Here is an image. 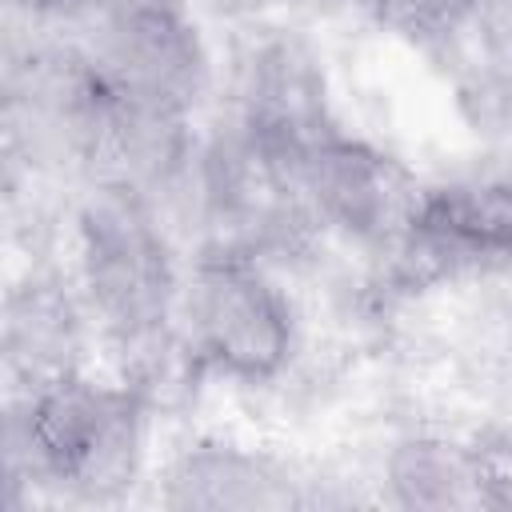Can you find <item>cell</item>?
Returning <instances> with one entry per match:
<instances>
[{
    "label": "cell",
    "mask_w": 512,
    "mask_h": 512,
    "mask_svg": "<svg viewBox=\"0 0 512 512\" xmlns=\"http://www.w3.org/2000/svg\"><path fill=\"white\" fill-rule=\"evenodd\" d=\"M184 340L200 372L236 384H272L296 352V312L260 256L208 248L180 288Z\"/></svg>",
    "instance_id": "3"
},
{
    "label": "cell",
    "mask_w": 512,
    "mask_h": 512,
    "mask_svg": "<svg viewBox=\"0 0 512 512\" xmlns=\"http://www.w3.org/2000/svg\"><path fill=\"white\" fill-rule=\"evenodd\" d=\"M384 484L400 508H428V512H472L496 508L484 436L456 440L444 432H416L392 444L384 460Z\"/></svg>",
    "instance_id": "8"
},
{
    "label": "cell",
    "mask_w": 512,
    "mask_h": 512,
    "mask_svg": "<svg viewBox=\"0 0 512 512\" xmlns=\"http://www.w3.org/2000/svg\"><path fill=\"white\" fill-rule=\"evenodd\" d=\"M148 404L132 384H104L80 368L28 392L20 440L32 476L84 500H112L136 480Z\"/></svg>",
    "instance_id": "2"
},
{
    "label": "cell",
    "mask_w": 512,
    "mask_h": 512,
    "mask_svg": "<svg viewBox=\"0 0 512 512\" xmlns=\"http://www.w3.org/2000/svg\"><path fill=\"white\" fill-rule=\"evenodd\" d=\"M236 100V120L284 152L332 132L324 68L300 36L256 40L236 68Z\"/></svg>",
    "instance_id": "7"
},
{
    "label": "cell",
    "mask_w": 512,
    "mask_h": 512,
    "mask_svg": "<svg viewBox=\"0 0 512 512\" xmlns=\"http://www.w3.org/2000/svg\"><path fill=\"white\" fill-rule=\"evenodd\" d=\"M76 280L92 316L124 352L172 328L184 284L148 196L116 180L92 184L76 212Z\"/></svg>",
    "instance_id": "1"
},
{
    "label": "cell",
    "mask_w": 512,
    "mask_h": 512,
    "mask_svg": "<svg viewBox=\"0 0 512 512\" xmlns=\"http://www.w3.org/2000/svg\"><path fill=\"white\" fill-rule=\"evenodd\" d=\"M68 284L52 276H32L24 292L8 300V364L24 380V392L76 372L80 316Z\"/></svg>",
    "instance_id": "10"
},
{
    "label": "cell",
    "mask_w": 512,
    "mask_h": 512,
    "mask_svg": "<svg viewBox=\"0 0 512 512\" xmlns=\"http://www.w3.org/2000/svg\"><path fill=\"white\" fill-rule=\"evenodd\" d=\"M172 508H288L300 504V492L292 488L288 472L272 464L260 452H248L240 444L204 440L192 444L168 472V496Z\"/></svg>",
    "instance_id": "9"
},
{
    "label": "cell",
    "mask_w": 512,
    "mask_h": 512,
    "mask_svg": "<svg viewBox=\"0 0 512 512\" xmlns=\"http://www.w3.org/2000/svg\"><path fill=\"white\" fill-rule=\"evenodd\" d=\"M16 12L24 16H48V12H60V0H8Z\"/></svg>",
    "instance_id": "12"
},
{
    "label": "cell",
    "mask_w": 512,
    "mask_h": 512,
    "mask_svg": "<svg viewBox=\"0 0 512 512\" xmlns=\"http://www.w3.org/2000/svg\"><path fill=\"white\" fill-rule=\"evenodd\" d=\"M292 180L312 224L368 248H396L420 200L396 156L336 128L292 152Z\"/></svg>",
    "instance_id": "4"
},
{
    "label": "cell",
    "mask_w": 512,
    "mask_h": 512,
    "mask_svg": "<svg viewBox=\"0 0 512 512\" xmlns=\"http://www.w3.org/2000/svg\"><path fill=\"white\" fill-rule=\"evenodd\" d=\"M392 256L408 284L512 264V168H476L420 188L416 216Z\"/></svg>",
    "instance_id": "5"
},
{
    "label": "cell",
    "mask_w": 512,
    "mask_h": 512,
    "mask_svg": "<svg viewBox=\"0 0 512 512\" xmlns=\"http://www.w3.org/2000/svg\"><path fill=\"white\" fill-rule=\"evenodd\" d=\"M160 4H176V0H60V8H84L96 20L104 16H124V12H140V8H160Z\"/></svg>",
    "instance_id": "11"
},
{
    "label": "cell",
    "mask_w": 512,
    "mask_h": 512,
    "mask_svg": "<svg viewBox=\"0 0 512 512\" xmlns=\"http://www.w3.org/2000/svg\"><path fill=\"white\" fill-rule=\"evenodd\" d=\"M92 60L124 96L192 112L208 88V56L180 4L104 16Z\"/></svg>",
    "instance_id": "6"
}]
</instances>
